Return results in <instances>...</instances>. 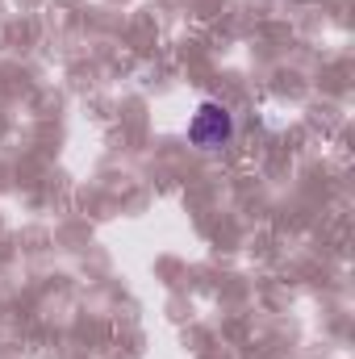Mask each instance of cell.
Wrapping results in <instances>:
<instances>
[{
	"label": "cell",
	"instance_id": "obj_1",
	"mask_svg": "<svg viewBox=\"0 0 355 359\" xmlns=\"http://www.w3.org/2000/svg\"><path fill=\"white\" fill-rule=\"evenodd\" d=\"M230 138H234V117H230V109L217 104V100H201L196 113H192V121H188V142L201 147V151H217V147H226Z\"/></svg>",
	"mask_w": 355,
	"mask_h": 359
}]
</instances>
